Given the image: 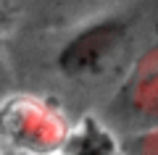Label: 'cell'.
I'll list each match as a JSON object with an SVG mask.
<instances>
[{
    "label": "cell",
    "instance_id": "1",
    "mask_svg": "<svg viewBox=\"0 0 158 155\" xmlns=\"http://www.w3.org/2000/svg\"><path fill=\"white\" fill-rule=\"evenodd\" d=\"M129 32L132 21L127 16H106L82 27L58 50V71L69 79H90L103 74L127 45Z\"/></svg>",
    "mask_w": 158,
    "mask_h": 155
},
{
    "label": "cell",
    "instance_id": "2",
    "mask_svg": "<svg viewBox=\"0 0 158 155\" xmlns=\"http://www.w3.org/2000/svg\"><path fill=\"white\" fill-rule=\"evenodd\" d=\"M0 134L11 145L45 155L66 142V126L61 116L34 100H8L0 108Z\"/></svg>",
    "mask_w": 158,
    "mask_h": 155
},
{
    "label": "cell",
    "instance_id": "3",
    "mask_svg": "<svg viewBox=\"0 0 158 155\" xmlns=\"http://www.w3.org/2000/svg\"><path fill=\"white\" fill-rule=\"evenodd\" d=\"M113 108L124 121H142L148 129L158 126V42L137 58L113 100Z\"/></svg>",
    "mask_w": 158,
    "mask_h": 155
},
{
    "label": "cell",
    "instance_id": "4",
    "mask_svg": "<svg viewBox=\"0 0 158 155\" xmlns=\"http://www.w3.org/2000/svg\"><path fill=\"white\" fill-rule=\"evenodd\" d=\"M127 155H158V126L137 132L127 145Z\"/></svg>",
    "mask_w": 158,
    "mask_h": 155
}]
</instances>
